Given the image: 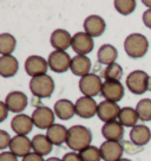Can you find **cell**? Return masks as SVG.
Listing matches in <instances>:
<instances>
[{
	"mask_svg": "<svg viewBox=\"0 0 151 161\" xmlns=\"http://www.w3.org/2000/svg\"><path fill=\"white\" fill-rule=\"evenodd\" d=\"M149 49V40L145 36L141 33H131L125 38L124 50L126 55L131 58H142L144 57Z\"/></svg>",
	"mask_w": 151,
	"mask_h": 161,
	"instance_id": "7a4b0ae2",
	"label": "cell"
},
{
	"mask_svg": "<svg viewBox=\"0 0 151 161\" xmlns=\"http://www.w3.org/2000/svg\"><path fill=\"white\" fill-rule=\"evenodd\" d=\"M63 161H83L79 154H77L76 152H70L66 153L65 155L63 156Z\"/></svg>",
	"mask_w": 151,
	"mask_h": 161,
	"instance_id": "e575fe53",
	"label": "cell"
},
{
	"mask_svg": "<svg viewBox=\"0 0 151 161\" xmlns=\"http://www.w3.org/2000/svg\"><path fill=\"white\" fill-rule=\"evenodd\" d=\"M102 135L104 136V139H106V141L119 142L124 136V127L117 120L106 122L102 127Z\"/></svg>",
	"mask_w": 151,
	"mask_h": 161,
	"instance_id": "ac0fdd59",
	"label": "cell"
},
{
	"mask_svg": "<svg viewBox=\"0 0 151 161\" xmlns=\"http://www.w3.org/2000/svg\"><path fill=\"white\" fill-rule=\"evenodd\" d=\"M84 30L90 37H99L104 33L106 29L105 20L102 18L101 15L92 14L89 15L85 20H84Z\"/></svg>",
	"mask_w": 151,
	"mask_h": 161,
	"instance_id": "9a60e30c",
	"label": "cell"
},
{
	"mask_svg": "<svg viewBox=\"0 0 151 161\" xmlns=\"http://www.w3.org/2000/svg\"><path fill=\"white\" fill-rule=\"evenodd\" d=\"M67 131H69V129H66L63 125H57V123H55L53 126L50 127L46 130V136L51 141L52 145L61 146L64 142H66Z\"/></svg>",
	"mask_w": 151,
	"mask_h": 161,
	"instance_id": "cb8c5ba5",
	"label": "cell"
},
{
	"mask_svg": "<svg viewBox=\"0 0 151 161\" xmlns=\"http://www.w3.org/2000/svg\"><path fill=\"white\" fill-rule=\"evenodd\" d=\"M151 140V130L144 125H137L130 130V141L136 146H145Z\"/></svg>",
	"mask_w": 151,
	"mask_h": 161,
	"instance_id": "ffe728a7",
	"label": "cell"
},
{
	"mask_svg": "<svg viewBox=\"0 0 151 161\" xmlns=\"http://www.w3.org/2000/svg\"><path fill=\"white\" fill-rule=\"evenodd\" d=\"M121 108L119 106L111 102V101H102L101 103L98 104V109H97V116L99 117V120L103 122H110V121H115L118 119L119 113H121Z\"/></svg>",
	"mask_w": 151,
	"mask_h": 161,
	"instance_id": "7c38bea8",
	"label": "cell"
},
{
	"mask_svg": "<svg viewBox=\"0 0 151 161\" xmlns=\"http://www.w3.org/2000/svg\"><path fill=\"white\" fill-rule=\"evenodd\" d=\"M119 161H131V160H130V159H124V158H122Z\"/></svg>",
	"mask_w": 151,
	"mask_h": 161,
	"instance_id": "60d3db41",
	"label": "cell"
},
{
	"mask_svg": "<svg viewBox=\"0 0 151 161\" xmlns=\"http://www.w3.org/2000/svg\"><path fill=\"white\" fill-rule=\"evenodd\" d=\"M23 161H45L44 158L37 153H30L29 155H26L25 158H23Z\"/></svg>",
	"mask_w": 151,
	"mask_h": 161,
	"instance_id": "8d00e7d4",
	"label": "cell"
},
{
	"mask_svg": "<svg viewBox=\"0 0 151 161\" xmlns=\"http://www.w3.org/2000/svg\"><path fill=\"white\" fill-rule=\"evenodd\" d=\"M55 114L63 121L71 120L76 114V106L70 100H59L55 103Z\"/></svg>",
	"mask_w": 151,
	"mask_h": 161,
	"instance_id": "603a6c76",
	"label": "cell"
},
{
	"mask_svg": "<svg viewBox=\"0 0 151 161\" xmlns=\"http://www.w3.org/2000/svg\"><path fill=\"white\" fill-rule=\"evenodd\" d=\"M139 120V116L137 114V110L131 108V107H124L122 108L119 116H118V121L121 122L123 127H131L133 128L137 126V121Z\"/></svg>",
	"mask_w": 151,
	"mask_h": 161,
	"instance_id": "4316f807",
	"label": "cell"
},
{
	"mask_svg": "<svg viewBox=\"0 0 151 161\" xmlns=\"http://www.w3.org/2000/svg\"><path fill=\"white\" fill-rule=\"evenodd\" d=\"M0 161H18V156H15L12 152H3L0 154Z\"/></svg>",
	"mask_w": 151,
	"mask_h": 161,
	"instance_id": "836d02e7",
	"label": "cell"
},
{
	"mask_svg": "<svg viewBox=\"0 0 151 161\" xmlns=\"http://www.w3.org/2000/svg\"><path fill=\"white\" fill-rule=\"evenodd\" d=\"M102 160L104 161H119L123 156V146L116 141H105L101 146Z\"/></svg>",
	"mask_w": 151,
	"mask_h": 161,
	"instance_id": "4fadbf2b",
	"label": "cell"
},
{
	"mask_svg": "<svg viewBox=\"0 0 151 161\" xmlns=\"http://www.w3.org/2000/svg\"><path fill=\"white\" fill-rule=\"evenodd\" d=\"M137 114L142 121H151V98H143L137 103Z\"/></svg>",
	"mask_w": 151,
	"mask_h": 161,
	"instance_id": "f546056e",
	"label": "cell"
},
{
	"mask_svg": "<svg viewBox=\"0 0 151 161\" xmlns=\"http://www.w3.org/2000/svg\"><path fill=\"white\" fill-rule=\"evenodd\" d=\"M32 149V140H30L27 136L15 135L12 137L10 145V152H12L15 156L25 158L30 154Z\"/></svg>",
	"mask_w": 151,
	"mask_h": 161,
	"instance_id": "e0dca14e",
	"label": "cell"
},
{
	"mask_svg": "<svg viewBox=\"0 0 151 161\" xmlns=\"http://www.w3.org/2000/svg\"><path fill=\"white\" fill-rule=\"evenodd\" d=\"M46 161H63V159H58V158H49Z\"/></svg>",
	"mask_w": 151,
	"mask_h": 161,
	"instance_id": "ab89813d",
	"label": "cell"
},
{
	"mask_svg": "<svg viewBox=\"0 0 151 161\" xmlns=\"http://www.w3.org/2000/svg\"><path fill=\"white\" fill-rule=\"evenodd\" d=\"M32 149L33 153H37L41 156L47 155L52 152V143L46 135L39 134L32 139Z\"/></svg>",
	"mask_w": 151,
	"mask_h": 161,
	"instance_id": "484cf974",
	"label": "cell"
},
{
	"mask_svg": "<svg viewBox=\"0 0 151 161\" xmlns=\"http://www.w3.org/2000/svg\"><path fill=\"white\" fill-rule=\"evenodd\" d=\"M92 133L89 128L77 125L69 128L66 145L73 152H81L83 149L91 146Z\"/></svg>",
	"mask_w": 151,
	"mask_h": 161,
	"instance_id": "6da1fadb",
	"label": "cell"
},
{
	"mask_svg": "<svg viewBox=\"0 0 151 161\" xmlns=\"http://www.w3.org/2000/svg\"><path fill=\"white\" fill-rule=\"evenodd\" d=\"M76 115L81 119H91L97 114L98 104L92 97L81 96L76 102Z\"/></svg>",
	"mask_w": 151,
	"mask_h": 161,
	"instance_id": "8fae6325",
	"label": "cell"
},
{
	"mask_svg": "<svg viewBox=\"0 0 151 161\" xmlns=\"http://www.w3.org/2000/svg\"><path fill=\"white\" fill-rule=\"evenodd\" d=\"M143 4L145 6H148L149 8H151V1L150 0H143Z\"/></svg>",
	"mask_w": 151,
	"mask_h": 161,
	"instance_id": "f35d334b",
	"label": "cell"
},
{
	"mask_svg": "<svg viewBox=\"0 0 151 161\" xmlns=\"http://www.w3.org/2000/svg\"><path fill=\"white\" fill-rule=\"evenodd\" d=\"M50 42L55 51H65L72 45V37L69 31L64 29H57L52 32Z\"/></svg>",
	"mask_w": 151,
	"mask_h": 161,
	"instance_id": "2e32d148",
	"label": "cell"
},
{
	"mask_svg": "<svg viewBox=\"0 0 151 161\" xmlns=\"http://www.w3.org/2000/svg\"><path fill=\"white\" fill-rule=\"evenodd\" d=\"M0 111H1V116H0V122H3V121L6 120V117H7V113H8V108L7 106L5 104V102H1L0 103Z\"/></svg>",
	"mask_w": 151,
	"mask_h": 161,
	"instance_id": "74e56055",
	"label": "cell"
},
{
	"mask_svg": "<svg viewBox=\"0 0 151 161\" xmlns=\"http://www.w3.org/2000/svg\"><path fill=\"white\" fill-rule=\"evenodd\" d=\"M93 46H95V43L92 37H90L86 32H77L72 37L71 47L77 55L86 56L93 50Z\"/></svg>",
	"mask_w": 151,
	"mask_h": 161,
	"instance_id": "ba28073f",
	"label": "cell"
},
{
	"mask_svg": "<svg viewBox=\"0 0 151 161\" xmlns=\"http://www.w3.org/2000/svg\"><path fill=\"white\" fill-rule=\"evenodd\" d=\"M126 86L132 94L142 95L150 89V77L143 70H135L126 77Z\"/></svg>",
	"mask_w": 151,
	"mask_h": 161,
	"instance_id": "277c9868",
	"label": "cell"
},
{
	"mask_svg": "<svg viewBox=\"0 0 151 161\" xmlns=\"http://www.w3.org/2000/svg\"><path fill=\"white\" fill-rule=\"evenodd\" d=\"M12 137L10 134L5 130H0V149H5L7 147H10Z\"/></svg>",
	"mask_w": 151,
	"mask_h": 161,
	"instance_id": "d6a6232c",
	"label": "cell"
},
{
	"mask_svg": "<svg viewBox=\"0 0 151 161\" xmlns=\"http://www.w3.org/2000/svg\"><path fill=\"white\" fill-rule=\"evenodd\" d=\"M49 68V62L41 56H30L25 60V71L32 77L46 75Z\"/></svg>",
	"mask_w": 151,
	"mask_h": 161,
	"instance_id": "30bf717a",
	"label": "cell"
},
{
	"mask_svg": "<svg viewBox=\"0 0 151 161\" xmlns=\"http://www.w3.org/2000/svg\"><path fill=\"white\" fill-rule=\"evenodd\" d=\"M19 70V63L14 56H1L0 57V75L5 78L13 77Z\"/></svg>",
	"mask_w": 151,
	"mask_h": 161,
	"instance_id": "7402d4cb",
	"label": "cell"
},
{
	"mask_svg": "<svg viewBox=\"0 0 151 161\" xmlns=\"http://www.w3.org/2000/svg\"><path fill=\"white\" fill-rule=\"evenodd\" d=\"M29 100L23 91H11L5 98V104L12 113H21L27 107Z\"/></svg>",
	"mask_w": 151,
	"mask_h": 161,
	"instance_id": "5bb4252c",
	"label": "cell"
},
{
	"mask_svg": "<svg viewBox=\"0 0 151 161\" xmlns=\"http://www.w3.org/2000/svg\"><path fill=\"white\" fill-rule=\"evenodd\" d=\"M71 60L72 58L66 51H53L49 56V68L53 72L63 74L66 72L71 68Z\"/></svg>",
	"mask_w": 151,
	"mask_h": 161,
	"instance_id": "8992f818",
	"label": "cell"
},
{
	"mask_svg": "<svg viewBox=\"0 0 151 161\" xmlns=\"http://www.w3.org/2000/svg\"><path fill=\"white\" fill-rule=\"evenodd\" d=\"M124 86L119 80H105L103 82L101 94L106 101L117 103L124 97Z\"/></svg>",
	"mask_w": 151,
	"mask_h": 161,
	"instance_id": "9c48e42d",
	"label": "cell"
},
{
	"mask_svg": "<svg viewBox=\"0 0 151 161\" xmlns=\"http://www.w3.org/2000/svg\"><path fill=\"white\" fill-rule=\"evenodd\" d=\"M71 71L76 76H84L89 75L91 70V60L87 56H75L71 60Z\"/></svg>",
	"mask_w": 151,
	"mask_h": 161,
	"instance_id": "44dd1931",
	"label": "cell"
},
{
	"mask_svg": "<svg viewBox=\"0 0 151 161\" xmlns=\"http://www.w3.org/2000/svg\"><path fill=\"white\" fill-rule=\"evenodd\" d=\"M101 75L105 80H119L123 76V68L118 63H113L106 66Z\"/></svg>",
	"mask_w": 151,
	"mask_h": 161,
	"instance_id": "f1b7e54d",
	"label": "cell"
},
{
	"mask_svg": "<svg viewBox=\"0 0 151 161\" xmlns=\"http://www.w3.org/2000/svg\"><path fill=\"white\" fill-rule=\"evenodd\" d=\"M11 128L13 129V131L17 135L26 136L29 133H31L32 128H33L32 117L25 115V114H18L11 121Z\"/></svg>",
	"mask_w": 151,
	"mask_h": 161,
	"instance_id": "d6986e66",
	"label": "cell"
},
{
	"mask_svg": "<svg viewBox=\"0 0 151 161\" xmlns=\"http://www.w3.org/2000/svg\"><path fill=\"white\" fill-rule=\"evenodd\" d=\"M143 23L148 29H151V8H148L143 13Z\"/></svg>",
	"mask_w": 151,
	"mask_h": 161,
	"instance_id": "d590c367",
	"label": "cell"
},
{
	"mask_svg": "<svg viewBox=\"0 0 151 161\" xmlns=\"http://www.w3.org/2000/svg\"><path fill=\"white\" fill-rule=\"evenodd\" d=\"M30 90L38 98H49L55 91V82L49 75L32 77L30 80Z\"/></svg>",
	"mask_w": 151,
	"mask_h": 161,
	"instance_id": "3957f363",
	"label": "cell"
},
{
	"mask_svg": "<svg viewBox=\"0 0 151 161\" xmlns=\"http://www.w3.org/2000/svg\"><path fill=\"white\" fill-rule=\"evenodd\" d=\"M81 160L83 161H101L102 154L101 149L97 148L96 146H89L87 148L79 152Z\"/></svg>",
	"mask_w": 151,
	"mask_h": 161,
	"instance_id": "1f68e13d",
	"label": "cell"
},
{
	"mask_svg": "<svg viewBox=\"0 0 151 161\" xmlns=\"http://www.w3.org/2000/svg\"><path fill=\"white\" fill-rule=\"evenodd\" d=\"M150 89H151V78H150Z\"/></svg>",
	"mask_w": 151,
	"mask_h": 161,
	"instance_id": "b9f144b4",
	"label": "cell"
},
{
	"mask_svg": "<svg viewBox=\"0 0 151 161\" xmlns=\"http://www.w3.org/2000/svg\"><path fill=\"white\" fill-rule=\"evenodd\" d=\"M113 6L122 15L131 14L136 8V1L135 0H116Z\"/></svg>",
	"mask_w": 151,
	"mask_h": 161,
	"instance_id": "4dcf8cb0",
	"label": "cell"
},
{
	"mask_svg": "<svg viewBox=\"0 0 151 161\" xmlns=\"http://www.w3.org/2000/svg\"><path fill=\"white\" fill-rule=\"evenodd\" d=\"M102 88H103V82L101 77L96 74L90 72L89 75L81 77L79 80V90L81 91L83 96L95 97L99 92H102Z\"/></svg>",
	"mask_w": 151,
	"mask_h": 161,
	"instance_id": "5b68a950",
	"label": "cell"
},
{
	"mask_svg": "<svg viewBox=\"0 0 151 161\" xmlns=\"http://www.w3.org/2000/svg\"><path fill=\"white\" fill-rule=\"evenodd\" d=\"M118 57V51L113 45L111 44H104L99 47V50L97 52V58L101 64L104 65H110L116 63V59Z\"/></svg>",
	"mask_w": 151,
	"mask_h": 161,
	"instance_id": "d4e9b609",
	"label": "cell"
},
{
	"mask_svg": "<svg viewBox=\"0 0 151 161\" xmlns=\"http://www.w3.org/2000/svg\"><path fill=\"white\" fill-rule=\"evenodd\" d=\"M55 111L51 110L49 107H38L32 113L33 125L39 129H49L55 125Z\"/></svg>",
	"mask_w": 151,
	"mask_h": 161,
	"instance_id": "52a82bcc",
	"label": "cell"
},
{
	"mask_svg": "<svg viewBox=\"0 0 151 161\" xmlns=\"http://www.w3.org/2000/svg\"><path fill=\"white\" fill-rule=\"evenodd\" d=\"M17 40L10 33H3L0 35V53L3 56H11L14 51Z\"/></svg>",
	"mask_w": 151,
	"mask_h": 161,
	"instance_id": "83f0119b",
	"label": "cell"
}]
</instances>
